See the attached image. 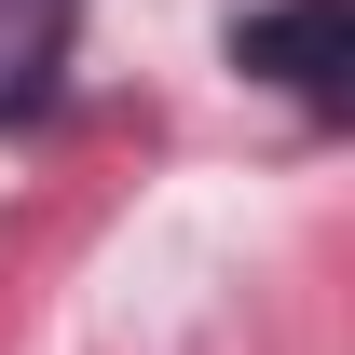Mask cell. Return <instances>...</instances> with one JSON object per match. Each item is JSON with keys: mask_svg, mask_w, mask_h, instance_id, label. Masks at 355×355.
<instances>
[{"mask_svg": "<svg viewBox=\"0 0 355 355\" xmlns=\"http://www.w3.org/2000/svg\"><path fill=\"white\" fill-rule=\"evenodd\" d=\"M232 55H246V69H273L301 110H342V0H287V14H246V28H232Z\"/></svg>", "mask_w": 355, "mask_h": 355, "instance_id": "1", "label": "cell"}, {"mask_svg": "<svg viewBox=\"0 0 355 355\" xmlns=\"http://www.w3.org/2000/svg\"><path fill=\"white\" fill-rule=\"evenodd\" d=\"M55 55H69V0H0V123L55 96Z\"/></svg>", "mask_w": 355, "mask_h": 355, "instance_id": "2", "label": "cell"}]
</instances>
